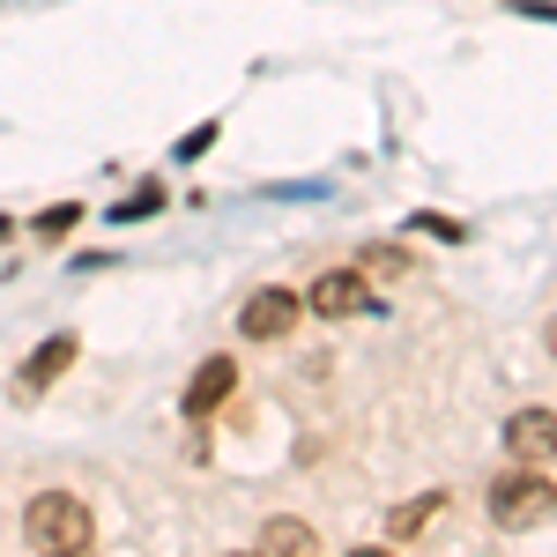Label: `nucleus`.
<instances>
[{
    "mask_svg": "<svg viewBox=\"0 0 557 557\" xmlns=\"http://www.w3.org/2000/svg\"><path fill=\"white\" fill-rule=\"evenodd\" d=\"M506 454L513 461H557V417L550 409H520L506 424Z\"/></svg>",
    "mask_w": 557,
    "mask_h": 557,
    "instance_id": "5",
    "label": "nucleus"
},
{
    "mask_svg": "<svg viewBox=\"0 0 557 557\" xmlns=\"http://www.w3.org/2000/svg\"><path fill=\"white\" fill-rule=\"evenodd\" d=\"M550 349H557V327H550Z\"/></svg>",
    "mask_w": 557,
    "mask_h": 557,
    "instance_id": "10",
    "label": "nucleus"
},
{
    "mask_svg": "<svg viewBox=\"0 0 557 557\" xmlns=\"http://www.w3.org/2000/svg\"><path fill=\"white\" fill-rule=\"evenodd\" d=\"M231 386H238V364H231V357H209V364L194 372V386H186V417L223 409V401H231Z\"/></svg>",
    "mask_w": 557,
    "mask_h": 557,
    "instance_id": "6",
    "label": "nucleus"
},
{
    "mask_svg": "<svg viewBox=\"0 0 557 557\" xmlns=\"http://www.w3.org/2000/svg\"><path fill=\"white\" fill-rule=\"evenodd\" d=\"M312 312H327V320H357V312H380V305H372V283H364V275H357V268H327V275H320V283H312Z\"/></svg>",
    "mask_w": 557,
    "mask_h": 557,
    "instance_id": "3",
    "label": "nucleus"
},
{
    "mask_svg": "<svg viewBox=\"0 0 557 557\" xmlns=\"http://www.w3.org/2000/svg\"><path fill=\"white\" fill-rule=\"evenodd\" d=\"M67 364H75V335H52V343H45L38 357H30V364H23V394H45V386L60 380V372H67Z\"/></svg>",
    "mask_w": 557,
    "mask_h": 557,
    "instance_id": "7",
    "label": "nucleus"
},
{
    "mask_svg": "<svg viewBox=\"0 0 557 557\" xmlns=\"http://www.w3.org/2000/svg\"><path fill=\"white\" fill-rule=\"evenodd\" d=\"M23 535L38 543V550H89L97 543V520L75 491H38L30 498V513H23Z\"/></svg>",
    "mask_w": 557,
    "mask_h": 557,
    "instance_id": "2",
    "label": "nucleus"
},
{
    "mask_svg": "<svg viewBox=\"0 0 557 557\" xmlns=\"http://www.w3.org/2000/svg\"><path fill=\"white\" fill-rule=\"evenodd\" d=\"M491 520H498V528H513V535L557 520V483L543 475V461H520L513 475H498V483H491Z\"/></svg>",
    "mask_w": 557,
    "mask_h": 557,
    "instance_id": "1",
    "label": "nucleus"
},
{
    "mask_svg": "<svg viewBox=\"0 0 557 557\" xmlns=\"http://www.w3.org/2000/svg\"><path fill=\"white\" fill-rule=\"evenodd\" d=\"M438 506H446L438 491H424V498H409V506H394V520H386V535H394V543H409L417 528H431V520H438Z\"/></svg>",
    "mask_w": 557,
    "mask_h": 557,
    "instance_id": "8",
    "label": "nucleus"
},
{
    "mask_svg": "<svg viewBox=\"0 0 557 557\" xmlns=\"http://www.w3.org/2000/svg\"><path fill=\"white\" fill-rule=\"evenodd\" d=\"M298 312H305V298H290V290H275V283H268V290L246 298L238 327H246L253 343H275V335H290V327H298Z\"/></svg>",
    "mask_w": 557,
    "mask_h": 557,
    "instance_id": "4",
    "label": "nucleus"
},
{
    "mask_svg": "<svg viewBox=\"0 0 557 557\" xmlns=\"http://www.w3.org/2000/svg\"><path fill=\"white\" fill-rule=\"evenodd\" d=\"M260 550H320V543H312V528H305V520H268V528H260Z\"/></svg>",
    "mask_w": 557,
    "mask_h": 557,
    "instance_id": "9",
    "label": "nucleus"
}]
</instances>
